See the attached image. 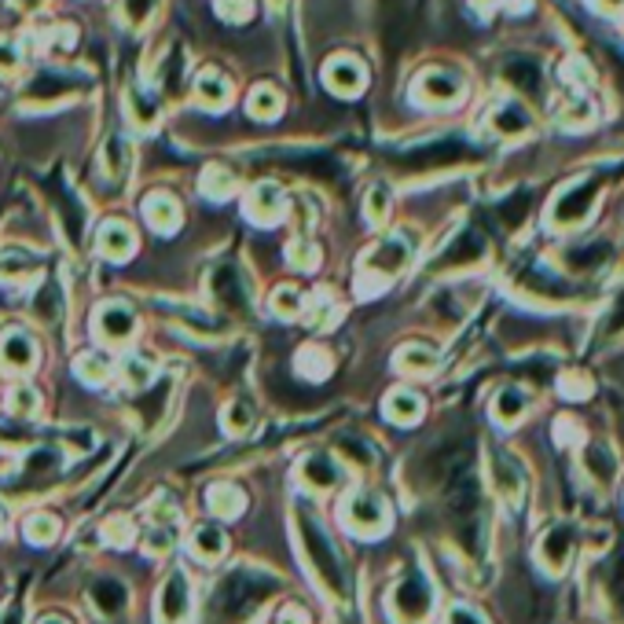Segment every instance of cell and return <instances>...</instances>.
<instances>
[{
    "instance_id": "cell-1",
    "label": "cell",
    "mask_w": 624,
    "mask_h": 624,
    "mask_svg": "<svg viewBox=\"0 0 624 624\" xmlns=\"http://www.w3.org/2000/svg\"><path fill=\"white\" fill-rule=\"evenodd\" d=\"M298 540H301V551H305V562L312 569V577L320 580V588L335 599H346L349 596V577H346V562H341L335 540L327 537V529L320 526V518L312 515L309 507H298Z\"/></svg>"
},
{
    "instance_id": "cell-2",
    "label": "cell",
    "mask_w": 624,
    "mask_h": 624,
    "mask_svg": "<svg viewBox=\"0 0 624 624\" xmlns=\"http://www.w3.org/2000/svg\"><path fill=\"white\" fill-rule=\"evenodd\" d=\"M389 613L397 624H427L434 613V584L427 569H408L389 591Z\"/></svg>"
},
{
    "instance_id": "cell-3",
    "label": "cell",
    "mask_w": 624,
    "mask_h": 624,
    "mask_svg": "<svg viewBox=\"0 0 624 624\" xmlns=\"http://www.w3.org/2000/svg\"><path fill=\"white\" fill-rule=\"evenodd\" d=\"M411 257V243L408 236H389L371 250V257L364 261V276H360V287L364 295H375V287H386L389 279L400 276Z\"/></svg>"
},
{
    "instance_id": "cell-4",
    "label": "cell",
    "mask_w": 624,
    "mask_h": 624,
    "mask_svg": "<svg viewBox=\"0 0 624 624\" xmlns=\"http://www.w3.org/2000/svg\"><path fill=\"white\" fill-rule=\"evenodd\" d=\"M341 521L357 537H382L389 529V507L379 492H353L341 503Z\"/></svg>"
},
{
    "instance_id": "cell-5",
    "label": "cell",
    "mask_w": 624,
    "mask_h": 624,
    "mask_svg": "<svg viewBox=\"0 0 624 624\" xmlns=\"http://www.w3.org/2000/svg\"><path fill=\"white\" fill-rule=\"evenodd\" d=\"M573 555H577V526L555 521L551 529H543V537L537 543V562L551 577H562V573L569 569Z\"/></svg>"
},
{
    "instance_id": "cell-6",
    "label": "cell",
    "mask_w": 624,
    "mask_h": 624,
    "mask_svg": "<svg viewBox=\"0 0 624 624\" xmlns=\"http://www.w3.org/2000/svg\"><path fill=\"white\" fill-rule=\"evenodd\" d=\"M191 580L184 569H173L163 584V591H158V602H155V621L158 624H188L191 617Z\"/></svg>"
},
{
    "instance_id": "cell-7",
    "label": "cell",
    "mask_w": 624,
    "mask_h": 624,
    "mask_svg": "<svg viewBox=\"0 0 624 624\" xmlns=\"http://www.w3.org/2000/svg\"><path fill=\"white\" fill-rule=\"evenodd\" d=\"M298 478L309 492L327 496V492H335L341 481H346V470H341V463L335 456H327V452H312V456L301 459Z\"/></svg>"
},
{
    "instance_id": "cell-8",
    "label": "cell",
    "mask_w": 624,
    "mask_h": 624,
    "mask_svg": "<svg viewBox=\"0 0 624 624\" xmlns=\"http://www.w3.org/2000/svg\"><path fill=\"white\" fill-rule=\"evenodd\" d=\"M489 478H492L496 496L507 503V507H518L521 496H526V475H521V467L507 456V452H492Z\"/></svg>"
},
{
    "instance_id": "cell-9",
    "label": "cell",
    "mask_w": 624,
    "mask_h": 624,
    "mask_svg": "<svg viewBox=\"0 0 624 624\" xmlns=\"http://www.w3.org/2000/svg\"><path fill=\"white\" fill-rule=\"evenodd\" d=\"M96 335L107 341V346H125L136 335V316L129 305H118V301H107L104 309L96 312Z\"/></svg>"
},
{
    "instance_id": "cell-10",
    "label": "cell",
    "mask_w": 624,
    "mask_h": 624,
    "mask_svg": "<svg viewBox=\"0 0 624 624\" xmlns=\"http://www.w3.org/2000/svg\"><path fill=\"white\" fill-rule=\"evenodd\" d=\"M591 199H596V180H584V184L569 188L566 195L559 199L555 209H551V220H555L559 228L580 225V220L591 214Z\"/></svg>"
},
{
    "instance_id": "cell-11",
    "label": "cell",
    "mask_w": 624,
    "mask_h": 624,
    "mask_svg": "<svg viewBox=\"0 0 624 624\" xmlns=\"http://www.w3.org/2000/svg\"><path fill=\"white\" fill-rule=\"evenodd\" d=\"M34 360H37V346H34V338H29L26 331L12 327L4 338H0V368H4V371L23 375V371L34 368Z\"/></svg>"
},
{
    "instance_id": "cell-12",
    "label": "cell",
    "mask_w": 624,
    "mask_h": 624,
    "mask_svg": "<svg viewBox=\"0 0 624 624\" xmlns=\"http://www.w3.org/2000/svg\"><path fill=\"white\" fill-rule=\"evenodd\" d=\"M96 250L104 254L107 261H129L136 254V236L125 220H107L96 236Z\"/></svg>"
},
{
    "instance_id": "cell-13",
    "label": "cell",
    "mask_w": 624,
    "mask_h": 624,
    "mask_svg": "<svg viewBox=\"0 0 624 624\" xmlns=\"http://www.w3.org/2000/svg\"><path fill=\"white\" fill-rule=\"evenodd\" d=\"M247 214L254 217L257 225H276L279 214H284V191L272 184V180L257 184L247 199Z\"/></svg>"
},
{
    "instance_id": "cell-14",
    "label": "cell",
    "mask_w": 624,
    "mask_h": 624,
    "mask_svg": "<svg viewBox=\"0 0 624 624\" xmlns=\"http://www.w3.org/2000/svg\"><path fill=\"white\" fill-rule=\"evenodd\" d=\"M580 467L599 489H610L613 478H617V459H613V452L607 445H588V448H584Z\"/></svg>"
},
{
    "instance_id": "cell-15",
    "label": "cell",
    "mask_w": 624,
    "mask_h": 624,
    "mask_svg": "<svg viewBox=\"0 0 624 624\" xmlns=\"http://www.w3.org/2000/svg\"><path fill=\"white\" fill-rule=\"evenodd\" d=\"M228 551V537L225 529L214 526V521H203V526H195L191 532V555L199 562H217L220 555Z\"/></svg>"
},
{
    "instance_id": "cell-16",
    "label": "cell",
    "mask_w": 624,
    "mask_h": 624,
    "mask_svg": "<svg viewBox=\"0 0 624 624\" xmlns=\"http://www.w3.org/2000/svg\"><path fill=\"white\" fill-rule=\"evenodd\" d=\"M144 217H147V225L155 231H173L180 225V206H177L173 195L155 191V195L144 199Z\"/></svg>"
},
{
    "instance_id": "cell-17",
    "label": "cell",
    "mask_w": 624,
    "mask_h": 624,
    "mask_svg": "<svg viewBox=\"0 0 624 624\" xmlns=\"http://www.w3.org/2000/svg\"><path fill=\"white\" fill-rule=\"evenodd\" d=\"M243 492H239L231 481H214V485L206 489V507H209V515H217V518H236V515H243Z\"/></svg>"
},
{
    "instance_id": "cell-18",
    "label": "cell",
    "mask_w": 624,
    "mask_h": 624,
    "mask_svg": "<svg viewBox=\"0 0 624 624\" xmlns=\"http://www.w3.org/2000/svg\"><path fill=\"white\" fill-rule=\"evenodd\" d=\"M195 93L209 110H220V107H228V99H231V82L220 74V70H203L195 82Z\"/></svg>"
},
{
    "instance_id": "cell-19",
    "label": "cell",
    "mask_w": 624,
    "mask_h": 624,
    "mask_svg": "<svg viewBox=\"0 0 624 624\" xmlns=\"http://www.w3.org/2000/svg\"><path fill=\"white\" fill-rule=\"evenodd\" d=\"M327 85L341 96H353L360 93V85H364V70H360V63H353V59H335V63L327 67Z\"/></svg>"
},
{
    "instance_id": "cell-20",
    "label": "cell",
    "mask_w": 624,
    "mask_h": 624,
    "mask_svg": "<svg viewBox=\"0 0 624 624\" xmlns=\"http://www.w3.org/2000/svg\"><path fill=\"white\" fill-rule=\"evenodd\" d=\"M419 96L434 99V104H448V99L459 96V77L445 74V70H430V74H422V82H419Z\"/></svg>"
},
{
    "instance_id": "cell-21",
    "label": "cell",
    "mask_w": 624,
    "mask_h": 624,
    "mask_svg": "<svg viewBox=\"0 0 624 624\" xmlns=\"http://www.w3.org/2000/svg\"><path fill=\"white\" fill-rule=\"evenodd\" d=\"M569 261V272H599V268H607V261H610V247L607 243H588V247H577V250H569L566 254Z\"/></svg>"
},
{
    "instance_id": "cell-22",
    "label": "cell",
    "mask_w": 624,
    "mask_h": 624,
    "mask_svg": "<svg viewBox=\"0 0 624 624\" xmlns=\"http://www.w3.org/2000/svg\"><path fill=\"white\" fill-rule=\"evenodd\" d=\"M386 416L394 422H416L422 416V397L411 394V389H394L386 397Z\"/></svg>"
},
{
    "instance_id": "cell-23",
    "label": "cell",
    "mask_w": 624,
    "mask_h": 624,
    "mask_svg": "<svg viewBox=\"0 0 624 624\" xmlns=\"http://www.w3.org/2000/svg\"><path fill=\"white\" fill-rule=\"evenodd\" d=\"M34 272H37V257L26 254V250H4V254H0V279H8V284L34 276Z\"/></svg>"
},
{
    "instance_id": "cell-24",
    "label": "cell",
    "mask_w": 624,
    "mask_h": 624,
    "mask_svg": "<svg viewBox=\"0 0 624 624\" xmlns=\"http://www.w3.org/2000/svg\"><path fill=\"white\" fill-rule=\"evenodd\" d=\"M397 368L405 371V375H427V371L437 368V353L430 346H405L397 357Z\"/></svg>"
},
{
    "instance_id": "cell-25",
    "label": "cell",
    "mask_w": 624,
    "mask_h": 624,
    "mask_svg": "<svg viewBox=\"0 0 624 624\" xmlns=\"http://www.w3.org/2000/svg\"><path fill=\"white\" fill-rule=\"evenodd\" d=\"M236 184H239L236 173L225 169V166H209L206 173H203V195L214 199V203H225L231 191H236Z\"/></svg>"
},
{
    "instance_id": "cell-26",
    "label": "cell",
    "mask_w": 624,
    "mask_h": 624,
    "mask_svg": "<svg viewBox=\"0 0 624 624\" xmlns=\"http://www.w3.org/2000/svg\"><path fill=\"white\" fill-rule=\"evenodd\" d=\"M122 379L133 389H147L151 382H155V360H151L147 353H129L122 360Z\"/></svg>"
},
{
    "instance_id": "cell-27",
    "label": "cell",
    "mask_w": 624,
    "mask_h": 624,
    "mask_svg": "<svg viewBox=\"0 0 624 624\" xmlns=\"http://www.w3.org/2000/svg\"><path fill=\"white\" fill-rule=\"evenodd\" d=\"M8 411H12L15 419H34L37 411H41V394H37L29 382H23V386H15L12 394H8Z\"/></svg>"
},
{
    "instance_id": "cell-28",
    "label": "cell",
    "mask_w": 624,
    "mask_h": 624,
    "mask_svg": "<svg viewBox=\"0 0 624 624\" xmlns=\"http://www.w3.org/2000/svg\"><path fill=\"white\" fill-rule=\"evenodd\" d=\"M607 599H610L613 617L624 621V551L610 562V569H607Z\"/></svg>"
},
{
    "instance_id": "cell-29",
    "label": "cell",
    "mask_w": 624,
    "mask_h": 624,
    "mask_svg": "<svg viewBox=\"0 0 624 624\" xmlns=\"http://www.w3.org/2000/svg\"><path fill=\"white\" fill-rule=\"evenodd\" d=\"M23 532L29 543H52L59 537V518L48 515V511H34V515L26 518Z\"/></svg>"
},
{
    "instance_id": "cell-30",
    "label": "cell",
    "mask_w": 624,
    "mask_h": 624,
    "mask_svg": "<svg viewBox=\"0 0 624 624\" xmlns=\"http://www.w3.org/2000/svg\"><path fill=\"white\" fill-rule=\"evenodd\" d=\"M110 368H115V360H110L107 353H96V349H88L85 357H77V375H82L85 382H93V386L110 379Z\"/></svg>"
},
{
    "instance_id": "cell-31",
    "label": "cell",
    "mask_w": 624,
    "mask_h": 624,
    "mask_svg": "<svg viewBox=\"0 0 624 624\" xmlns=\"http://www.w3.org/2000/svg\"><path fill=\"white\" fill-rule=\"evenodd\" d=\"M295 368H298V371H301V375H305V379L320 382V379H324L327 371H331V357H327V353H324V349H320V346H305V349H301V353H298Z\"/></svg>"
},
{
    "instance_id": "cell-32",
    "label": "cell",
    "mask_w": 624,
    "mask_h": 624,
    "mask_svg": "<svg viewBox=\"0 0 624 624\" xmlns=\"http://www.w3.org/2000/svg\"><path fill=\"white\" fill-rule=\"evenodd\" d=\"M220 422H225V430L231 437H243V434H250V427H254V408H250L247 400H231L225 408V416H220Z\"/></svg>"
},
{
    "instance_id": "cell-33",
    "label": "cell",
    "mask_w": 624,
    "mask_h": 624,
    "mask_svg": "<svg viewBox=\"0 0 624 624\" xmlns=\"http://www.w3.org/2000/svg\"><path fill=\"white\" fill-rule=\"evenodd\" d=\"M526 405H529V397L521 394V389H515V386H507L503 389V394L496 397V419L500 422H518L521 416H526Z\"/></svg>"
},
{
    "instance_id": "cell-34",
    "label": "cell",
    "mask_w": 624,
    "mask_h": 624,
    "mask_svg": "<svg viewBox=\"0 0 624 624\" xmlns=\"http://www.w3.org/2000/svg\"><path fill=\"white\" fill-rule=\"evenodd\" d=\"M279 110H284V99L272 85H257L254 96H250V115L254 118H276Z\"/></svg>"
},
{
    "instance_id": "cell-35",
    "label": "cell",
    "mask_w": 624,
    "mask_h": 624,
    "mask_svg": "<svg viewBox=\"0 0 624 624\" xmlns=\"http://www.w3.org/2000/svg\"><path fill=\"white\" fill-rule=\"evenodd\" d=\"M301 309H305V301H301V295L295 287H279L276 295H272V312H276V316L295 320Z\"/></svg>"
},
{
    "instance_id": "cell-36",
    "label": "cell",
    "mask_w": 624,
    "mask_h": 624,
    "mask_svg": "<svg viewBox=\"0 0 624 624\" xmlns=\"http://www.w3.org/2000/svg\"><path fill=\"white\" fill-rule=\"evenodd\" d=\"M125 169H129V140L115 136L107 144V173L110 177H125Z\"/></svg>"
},
{
    "instance_id": "cell-37",
    "label": "cell",
    "mask_w": 624,
    "mask_h": 624,
    "mask_svg": "<svg viewBox=\"0 0 624 624\" xmlns=\"http://www.w3.org/2000/svg\"><path fill=\"white\" fill-rule=\"evenodd\" d=\"M104 540L115 543V548H129V543H133V521H129L125 515H115L104 526Z\"/></svg>"
},
{
    "instance_id": "cell-38",
    "label": "cell",
    "mask_w": 624,
    "mask_h": 624,
    "mask_svg": "<svg viewBox=\"0 0 624 624\" xmlns=\"http://www.w3.org/2000/svg\"><path fill=\"white\" fill-rule=\"evenodd\" d=\"M492 122H496L503 133H526L529 129V118H526V110L521 107H515V104H507V107H500V115L492 118Z\"/></svg>"
},
{
    "instance_id": "cell-39",
    "label": "cell",
    "mask_w": 624,
    "mask_h": 624,
    "mask_svg": "<svg viewBox=\"0 0 624 624\" xmlns=\"http://www.w3.org/2000/svg\"><path fill=\"white\" fill-rule=\"evenodd\" d=\"M507 77H511V82H515L518 88H526V93H532V88L540 85V70H537V63H521V59H518V63H511V67H507Z\"/></svg>"
},
{
    "instance_id": "cell-40",
    "label": "cell",
    "mask_w": 624,
    "mask_h": 624,
    "mask_svg": "<svg viewBox=\"0 0 624 624\" xmlns=\"http://www.w3.org/2000/svg\"><path fill=\"white\" fill-rule=\"evenodd\" d=\"M316 261H320V250L305 243V239H298V243H290V265H298V268H316Z\"/></svg>"
},
{
    "instance_id": "cell-41",
    "label": "cell",
    "mask_w": 624,
    "mask_h": 624,
    "mask_svg": "<svg viewBox=\"0 0 624 624\" xmlns=\"http://www.w3.org/2000/svg\"><path fill=\"white\" fill-rule=\"evenodd\" d=\"M445 624H489V621H485V613H481V610L467 607V602H456V607L445 613Z\"/></svg>"
},
{
    "instance_id": "cell-42",
    "label": "cell",
    "mask_w": 624,
    "mask_h": 624,
    "mask_svg": "<svg viewBox=\"0 0 624 624\" xmlns=\"http://www.w3.org/2000/svg\"><path fill=\"white\" fill-rule=\"evenodd\" d=\"M23 63V56H19V45L12 37H0V74H12V70Z\"/></svg>"
},
{
    "instance_id": "cell-43",
    "label": "cell",
    "mask_w": 624,
    "mask_h": 624,
    "mask_svg": "<svg viewBox=\"0 0 624 624\" xmlns=\"http://www.w3.org/2000/svg\"><path fill=\"white\" fill-rule=\"evenodd\" d=\"M217 4L228 23H243V19H250V0H217Z\"/></svg>"
},
{
    "instance_id": "cell-44",
    "label": "cell",
    "mask_w": 624,
    "mask_h": 624,
    "mask_svg": "<svg viewBox=\"0 0 624 624\" xmlns=\"http://www.w3.org/2000/svg\"><path fill=\"white\" fill-rule=\"evenodd\" d=\"M607 335H610V338L624 335V290H621V298L613 301V309H610V324H607Z\"/></svg>"
},
{
    "instance_id": "cell-45",
    "label": "cell",
    "mask_w": 624,
    "mask_h": 624,
    "mask_svg": "<svg viewBox=\"0 0 624 624\" xmlns=\"http://www.w3.org/2000/svg\"><path fill=\"white\" fill-rule=\"evenodd\" d=\"M386 199H389L386 188H375V191H371V199H368V217L375 220V225L386 217Z\"/></svg>"
},
{
    "instance_id": "cell-46",
    "label": "cell",
    "mask_w": 624,
    "mask_h": 624,
    "mask_svg": "<svg viewBox=\"0 0 624 624\" xmlns=\"http://www.w3.org/2000/svg\"><path fill=\"white\" fill-rule=\"evenodd\" d=\"M279 624H309V613L301 607H287L284 613H279Z\"/></svg>"
},
{
    "instance_id": "cell-47",
    "label": "cell",
    "mask_w": 624,
    "mask_h": 624,
    "mask_svg": "<svg viewBox=\"0 0 624 624\" xmlns=\"http://www.w3.org/2000/svg\"><path fill=\"white\" fill-rule=\"evenodd\" d=\"M0 624H23V613H19V607H15V610H8L4 617H0Z\"/></svg>"
},
{
    "instance_id": "cell-48",
    "label": "cell",
    "mask_w": 624,
    "mask_h": 624,
    "mask_svg": "<svg viewBox=\"0 0 624 624\" xmlns=\"http://www.w3.org/2000/svg\"><path fill=\"white\" fill-rule=\"evenodd\" d=\"M19 8H23V12H37V8L45 4V0H15Z\"/></svg>"
},
{
    "instance_id": "cell-49",
    "label": "cell",
    "mask_w": 624,
    "mask_h": 624,
    "mask_svg": "<svg viewBox=\"0 0 624 624\" xmlns=\"http://www.w3.org/2000/svg\"><path fill=\"white\" fill-rule=\"evenodd\" d=\"M37 624H70L67 617H59V613H48V617H41Z\"/></svg>"
},
{
    "instance_id": "cell-50",
    "label": "cell",
    "mask_w": 624,
    "mask_h": 624,
    "mask_svg": "<svg viewBox=\"0 0 624 624\" xmlns=\"http://www.w3.org/2000/svg\"><path fill=\"white\" fill-rule=\"evenodd\" d=\"M341 624H349V621H341Z\"/></svg>"
}]
</instances>
